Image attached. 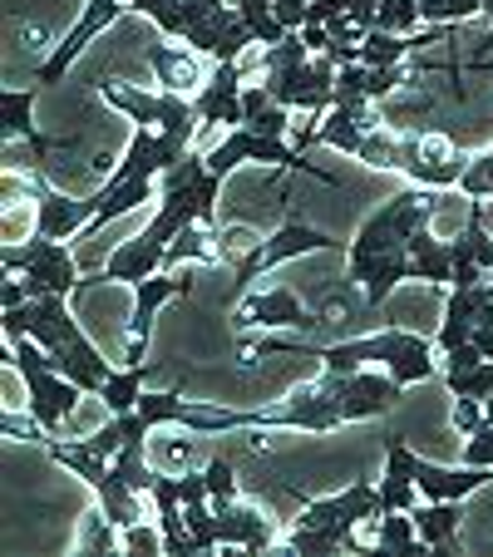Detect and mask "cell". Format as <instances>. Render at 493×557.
I'll list each match as a JSON object with an SVG mask.
<instances>
[{
  "label": "cell",
  "instance_id": "obj_33",
  "mask_svg": "<svg viewBox=\"0 0 493 557\" xmlns=\"http://www.w3.org/2000/svg\"><path fill=\"white\" fill-rule=\"evenodd\" d=\"M292 114H296V109H286V104H276V99H272V104L252 109L242 128H252V134H262V138H286V134H292Z\"/></svg>",
  "mask_w": 493,
  "mask_h": 557
},
{
  "label": "cell",
  "instance_id": "obj_3",
  "mask_svg": "<svg viewBox=\"0 0 493 557\" xmlns=\"http://www.w3.org/2000/svg\"><path fill=\"white\" fill-rule=\"evenodd\" d=\"M11 366L21 370L25 389H30V420H40V430L54 440V434H60V424L74 414V405H79V395H85V389L74 385L70 375H60V370H54V360H50V350H45L40 341H30V336L11 341Z\"/></svg>",
  "mask_w": 493,
  "mask_h": 557
},
{
  "label": "cell",
  "instance_id": "obj_29",
  "mask_svg": "<svg viewBox=\"0 0 493 557\" xmlns=\"http://www.w3.org/2000/svg\"><path fill=\"white\" fill-rule=\"evenodd\" d=\"M444 385H449V395H473V400H489V395H493V360H479L473 370H444Z\"/></svg>",
  "mask_w": 493,
  "mask_h": 557
},
{
  "label": "cell",
  "instance_id": "obj_36",
  "mask_svg": "<svg viewBox=\"0 0 493 557\" xmlns=\"http://www.w3.org/2000/svg\"><path fill=\"white\" fill-rule=\"evenodd\" d=\"M119 547H124V553H169V543H163V528H148L144 518H138L134 528H124V537H119Z\"/></svg>",
  "mask_w": 493,
  "mask_h": 557
},
{
  "label": "cell",
  "instance_id": "obj_2",
  "mask_svg": "<svg viewBox=\"0 0 493 557\" xmlns=\"http://www.w3.org/2000/svg\"><path fill=\"white\" fill-rule=\"evenodd\" d=\"M99 95H104L119 114L134 119L138 128H153V134L163 138V158H169V169L188 158L193 128H198V104H193L188 95H169V89L148 95V89H134V85H99Z\"/></svg>",
  "mask_w": 493,
  "mask_h": 557
},
{
  "label": "cell",
  "instance_id": "obj_13",
  "mask_svg": "<svg viewBox=\"0 0 493 557\" xmlns=\"http://www.w3.org/2000/svg\"><path fill=\"white\" fill-rule=\"evenodd\" d=\"M380 518V494L375 484H350L346 494H331V498H306L301 508V523L306 528H346V533H356L360 523H375Z\"/></svg>",
  "mask_w": 493,
  "mask_h": 557
},
{
  "label": "cell",
  "instance_id": "obj_34",
  "mask_svg": "<svg viewBox=\"0 0 493 557\" xmlns=\"http://www.w3.org/2000/svg\"><path fill=\"white\" fill-rule=\"evenodd\" d=\"M178 405H183V395L178 389H158V395H138V414H144L148 424H173L178 420Z\"/></svg>",
  "mask_w": 493,
  "mask_h": 557
},
{
  "label": "cell",
  "instance_id": "obj_1",
  "mask_svg": "<svg viewBox=\"0 0 493 557\" xmlns=\"http://www.w3.org/2000/svg\"><path fill=\"white\" fill-rule=\"evenodd\" d=\"M316 360H325V370H341V375H350L360 366H385L399 385H420L440 370L434 346L415 331H375V336H356L341 341V346H321Z\"/></svg>",
  "mask_w": 493,
  "mask_h": 557
},
{
  "label": "cell",
  "instance_id": "obj_42",
  "mask_svg": "<svg viewBox=\"0 0 493 557\" xmlns=\"http://www.w3.org/2000/svg\"><path fill=\"white\" fill-rule=\"evenodd\" d=\"M479 346L473 341H464V346H454V350H444V370H473L479 366Z\"/></svg>",
  "mask_w": 493,
  "mask_h": 557
},
{
  "label": "cell",
  "instance_id": "obj_45",
  "mask_svg": "<svg viewBox=\"0 0 493 557\" xmlns=\"http://www.w3.org/2000/svg\"><path fill=\"white\" fill-rule=\"evenodd\" d=\"M169 5V0H128V11H138V15H158Z\"/></svg>",
  "mask_w": 493,
  "mask_h": 557
},
{
  "label": "cell",
  "instance_id": "obj_32",
  "mask_svg": "<svg viewBox=\"0 0 493 557\" xmlns=\"http://www.w3.org/2000/svg\"><path fill=\"white\" fill-rule=\"evenodd\" d=\"M119 528L109 523L104 508H95V513H85V528H79V553H114L119 547Z\"/></svg>",
  "mask_w": 493,
  "mask_h": 557
},
{
  "label": "cell",
  "instance_id": "obj_23",
  "mask_svg": "<svg viewBox=\"0 0 493 557\" xmlns=\"http://www.w3.org/2000/svg\"><path fill=\"white\" fill-rule=\"evenodd\" d=\"M346 282H360L366 286V301L380 306L399 282H409V252H385V257H370V262H350Z\"/></svg>",
  "mask_w": 493,
  "mask_h": 557
},
{
  "label": "cell",
  "instance_id": "obj_44",
  "mask_svg": "<svg viewBox=\"0 0 493 557\" xmlns=\"http://www.w3.org/2000/svg\"><path fill=\"white\" fill-rule=\"evenodd\" d=\"M469 341L479 346V356H483V360H493V326H473V336H469Z\"/></svg>",
  "mask_w": 493,
  "mask_h": 557
},
{
  "label": "cell",
  "instance_id": "obj_16",
  "mask_svg": "<svg viewBox=\"0 0 493 557\" xmlns=\"http://www.w3.org/2000/svg\"><path fill=\"white\" fill-rule=\"evenodd\" d=\"M212 54L202 50H188V45H148V70L158 74V85L169 89V95H198L202 85L212 79Z\"/></svg>",
  "mask_w": 493,
  "mask_h": 557
},
{
  "label": "cell",
  "instance_id": "obj_26",
  "mask_svg": "<svg viewBox=\"0 0 493 557\" xmlns=\"http://www.w3.org/2000/svg\"><path fill=\"white\" fill-rule=\"evenodd\" d=\"M138 395H144V366H124V370H109L99 400L109 405V414H128L138 410Z\"/></svg>",
  "mask_w": 493,
  "mask_h": 557
},
{
  "label": "cell",
  "instance_id": "obj_18",
  "mask_svg": "<svg viewBox=\"0 0 493 557\" xmlns=\"http://www.w3.org/2000/svg\"><path fill=\"white\" fill-rule=\"evenodd\" d=\"M218 508V533L227 547H242V553H267L272 547V518L262 508L242 504V498H212Z\"/></svg>",
  "mask_w": 493,
  "mask_h": 557
},
{
  "label": "cell",
  "instance_id": "obj_37",
  "mask_svg": "<svg viewBox=\"0 0 493 557\" xmlns=\"http://www.w3.org/2000/svg\"><path fill=\"white\" fill-rule=\"evenodd\" d=\"M483 420H489V414H483V400H473V395H454V430H459L464 440H469Z\"/></svg>",
  "mask_w": 493,
  "mask_h": 557
},
{
  "label": "cell",
  "instance_id": "obj_28",
  "mask_svg": "<svg viewBox=\"0 0 493 557\" xmlns=\"http://www.w3.org/2000/svg\"><path fill=\"white\" fill-rule=\"evenodd\" d=\"M114 473L124 479L128 488L148 494V488H153V479H158V473L148 469V440H124V449L114 454Z\"/></svg>",
  "mask_w": 493,
  "mask_h": 557
},
{
  "label": "cell",
  "instance_id": "obj_46",
  "mask_svg": "<svg viewBox=\"0 0 493 557\" xmlns=\"http://www.w3.org/2000/svg\"><path fill=\"white\" fill-rule=\"evenodd\" d=\"M479 158H483V163H493V148H489V153H479Z\"/></svg>",
  "mask_w": 493,
  "mask_h": 557
},
{
  "label": "cell",
  "instance_id": "obj_10",
  "mask_svg": "<svg viewBox=\"0 0 493 557\" xmlns=\"http://www.w3.org/2000/svg\"><path fill=\"white\" fill-rule=\"evenodd\" d=\"M380 124H385V114L375 109V99H341V104L325 109V119L311 128V134H296V148L325 144V148H341V153H360L366 134Z\"/></svg>",
  "mask_w": 493,
  "mask_h": 557
},
{
  "label": "cell",
  "instance_id": "obj_31",
  "mask_svg": "<svg viewBox=\"0 0 493 557\" xmlns=\"http://www.w3.org/2000/svg\"><path fill=\"white\" fill-rule=\"evenodd\" d=\"M483 15V0H420V21L424 25H454Z\"/></svg>",
  "mask_w": 493,
  "mask_h": 557
},
{
  "label": "cell",
  "instance_id": "obj_40",
  "mask_svg": "<svg viewBox=\"0 0 493 557\" xmlns=\"http://www.w3.org/2000/svg\"><path fill=\"white\" fill-rule=\"evenodd\" d=\"M306 5H311V0H272L276 21H282L286 30H301V25H306Z\"/></svg>",
  "mask_w": 493,
  "mask_h": 557
},
{
  "label": "cell",
  "instance_id": "obj_39",
  "mask_svg": "<svg viewBox=\"0 0 493 557\" xmlns=\"http://www.w3.org/2000/svg\"><path fill=\"white\" fill-rule=\"evenodd\" d=\"M202 473H208V494L212 498H237V479H232V463L227 459H212Z\"/></svg>",
  "mask_w": 493,
  "mask_h": 557
},
{
  "label": "cell",
  "instance_id": "obj_27",
  "mask_svg": "<svg viewBox=\"0 0 493 557\" xmlns=\"http://www.w3.org/2000/svg\"><path fill=\"white\" fill-rule=\"evenodd\" d=\"M232 5H237V15L247 21V30L257 35V45H267V50H272V45H282L286 35H292L282 21H276L272 0H232Z\"/></svg>",
  "mask_w": 493,
  "mask_h": 557
},
{
  "label": "cell",
  "instance_id": "obj_22",
  "mask_svg": "<svg viewBox=\"0 0 493 557\" xmlns=\"http://www.w3.org/2000/svg\"><path fill=\"white\" fill-rule=\"evenodd\" d=\"M405 252H409V282H424V286L454 282V252H449V243H440L430 232V222L409 237Z\"/></svg>",
  "mask_w": 493,
  "mask_h": 557
},
{
  "label": "cell",
  "instance_id": "obj_12",
  "mask_svg": "<svg viewBox=\"0 0 493 557\" xmlns=\"http://www.w3.org/2000/svg\"><path fill=\"white\" fill-rule=\"evenodd\" d=\"M237 331H276V326H292V331H316L325 326V315L306 311L301 301H296V292H286V286H272V292L262 296H247V301L237 306V321H232Z\"/></svg>",
  "mask_w": 493,
  "mask_h": 557
},
{
  "label": "cell",
  "instance_id": "obj_21",
  "mask_svg": "<svg viewBox=\"0 0 493 557\" xmlns=\"http://www.w3.org/2000/svg\"><path fill=\"white\" fill-rule=\"evenodd\" d=\"M148 498H153V508H158V528H163V543H169V557H193V553H198V543H193L188 523H183V494H178V479H173V473H158L153 488H148Z\"/></svg>",
  "mask_w": 493,
  "mask_h": 557
},
{
  "label": "cell",
  "instance_id": "obj_15",
  "mask_svg": "<svg viewBox=\"0 0 493 557\" xmlns=\"http://www.w3.org/2000/svg\"><path fill=\"white\" fill-rule=\"evenodd\" d=\"M483 202L489 198H469V222H464V232L449 243V252H454V282L449 286L493 282V237H489V227H483Z\"/></svg>",
  "mask_w": 493,
  "mask_h": 557
},
{
  "label": "cell",
  "instance_id": "obj_7",
  "mask_svg": "<svg viewBox=\"0 0 493 557\" xmlns=\"http://www.w3.org/2000/svg\"><path fill=\"white\" fill-rule=\"evenodd\" d=\"M242 163H276V169H286V173H301L306 169L311 178H321V183H331V188H336V178H331L325 169H316V163H306V158L296 153L286 138H262V134H252V128H232V134L208 153V169L218 173V178H227V173L242 169Z\"/></svg>",
  "mask_w": 493,
  "mask_h": 557
},
{
  "label": "cell",
  "instance_id": "obj_30",
  "mask_svg": "<svg viewBox=\"0 0 493 557\" xmlns=\"http://www.w3.org/2000/svg\"><path fill=\"white\" fill-rule=\"evenodd\" d=\"M420 0H390L380 5L375 15V30H390V35H420Z\"/></svg>",
  "mask_w": 493,
  "mask_h": 557
},
{
  "label": "cell",
  "instance_id": "obj_17",
  "mask_svg": "<svg viewBox=\"0 0 493 557\" xmlns=\"http://www.w3.org/2000/svg\"><path fill=\"white\" fill-rule=\"evenodd\" d=\"M242 64L227 60V64H212V79L193 95V104H198V124H232L242 128Z\"/></svg>",
  "mask_w": 493,
  "mask_h": 557
},
{
  "label": "cell",
  "instance_id": "obj_11",
  "mask_svg": "<svg viewBox=\"0 0 493 557\" xmlns=\"http://www.w3.org/2000/svg\"><path fill=\"white\" fill-rule=\"evenodd\" d=\"M124 11H128V0H89L85 15L70 25V35H64V40L54 45L50 54H45L40 70H35V85H54V79H64V70H70V64L85 54V45L95 40L99 30H109V25H114Z\"/></svg>",
  "mask_w": 493,
  "mask_h": 557
},
{
  "label": "cell",
  "instance_id": "obj_35",
  "mask_svg": "<svg viewBox=\"0 0 493 557\" xmlns=\"http://www.w3.org/2000/svg\"><path fill=\"white\" fill-rule=\"evenodd\" d=\"M409 85V70L405 64H375L370 70V79H366V99H385V95H395V89H405Z\"/></svg>",
  "mask_w": 493,
  "mask_h": 557
},
{
  "label": "cell",
  "instance_id": "obj_4",
  "mask_svg": "<svg viewBox=\"0 0 493 557\" xmlns=\"http://www.w3.org/2000/svg\"><path fill=\"white\" fill-rule=\"evenodd\" d=\"M434 202H440V193L434 188H405L399 198H390L385 208H375L366 218V227L356 232V243H350V262H370V257H385V252H405L409 237L434 218Z\"/></svg>",
  "mask_w": 493,
  "mask_h": 557
},
{
  "label": "cell",
  "instance_id": "obj_38",
  "mask_svg": "<svg viewBox=\"0 0 493 557\" xmlns=\"http://www.w3.org/2000/svg\"><path fill=\"white\" fill-rule=\"evenodd\" d=\"M469 198H493V163H483V158H469V173H464L459 183Z\"/></svg>",
  "mask_w": 493,
  "mask_h": 557
},
{
  "label": "cell",
  "instance_id": "obj_9",
  "mask_svg": "<svg viewBox=\"0 0 493 557\" xmlns=\"http://www.w3.org/2000/svg\"><path fill=\"white\" fill-rule=\"evenodd\" d=\"M15 178H21V173H15ZM21 188L35 198V232H45V237H60V243H64V237H79V232L95 222V212H99V193H95V198H64V193L50 188L40 173H30Z\"/></svg>",
  "mask_w": 493,
  "mask_h": 557
},
{
  "label": "cell",
  "instance_id": "obj_6",
  "mask_svg": "<svg viewBox=\"0 0 493 557\" xmlns=\"http://www.w3.org/2000/svg\"><path fill=\"white\" fill-rule=\"evenodd\" d=\"M415 188H459L469 173V153L444 134H399V169Z\"/></svg>",
  "mask_w": 493,
  "mask_h": 557
},
{
  "label": "cell",
  "instance_id": "obj_25",
  "mask_svg": "<svg viewBox=\"0 0 493 557\" xmlns=\"http://www.w3.org/2000/svg\"><path fill=\"white\" fill-rule=\"evenodd\" d=\"M375 543H366V557H375V553H430V547L420 543V528H415V513H380L375 518Z\"/></svg>",
  "mask_w": 493,
  "mask_h": 557
},
{
  "label": "cell",
  "instance_id": "obj_8",
  "mask_svg": "<svg viewBox=\"0 0 493 557\" xmlns=\"http://www.w3.org/2000/svg\"><path fill=\"white\" fill-rule=\"evenodd\" d=\"M346 243H336V237H325L321 227H311V222H282V227L272 232V237H262V243L252 247V252L242 257L232 272H237V286H252L257 276L267 272V267L286 262V257H306V252H341Z\"/></svg>",
  "mask_w": 493,
  "mask_h": 557
},
{
  "label": "cell",
  "instance_id": "obj_43",
  "mask_svg": "<svg viewBox=\"0 0 493 557\" xmlns=\"http://www.w3.org/2000/svg\"><path fill=\"white\" fill-rule=\"evenodd\" d=\"M301 40L311 54H325L331 50V35H325V25H301Z\"/></svg>",
  "mask_w": 493,
  "mask_h": 557
},
{
  "label": "cell",
  "instance_id": "obj_19",
  "mask_svg": "<svg viewBox=\"0 0 493 557\" xmlns=\"http://www.w3.org/2000/svg\"><path fill=\"white\" fill-rule=\"evenodd\" d=\"M409 479L424 498H464L473 488L493 484V469H479V463H459V469H440V463H424L409 454Z\"/></svg>",
  "mask_w": 493,
  "mask_h": 557
},
{
  "label": "cell",
  "instance_id": "obj_14",
  "mask_svg": "<svg viewBox=\"0 0 493 557\" xmlns=\"http://www.w3.org/2000/svg\"><path fill=\"white\" fill-rule=\"evenodd\" d=\"M173 296H193V282L188 276H173V272H153L148 282H138V296H134V321H128V366H148V326L163 301Z\"/></svg>",
  "mask_w": 493,
  "mask_h": 557
},
{
  "label": "cell",
  "instance_id": "obj_41",
  "mask_svg": "<svg viewBox=\"0 0 493 557\" xmlns=\"http://www.w3.org/2000/svg\"><path fill=\"white\" fill-rule=\"evenodd\" d=\"M336 15H346V0H311L306 5V25H331Z\"/></svg>",
  "mask_w": 493,
  "mask_h": 557
},
{
  "label": "cell",
  "instance_id": "obj_5",
  "mask_svg": "<svg viewBox=\"0 0 493 557\" xmlns=\"http://www.w3.org/2000/svg\"><path fill=\"white\" fill-rule=\"evenodd\" d=\"M0 262H5V272L25 276L30 296H70L85 282L70 257V247H64L60 237H45V232H35L30 243H5L0 247Z\"/></svg>",
  "mask_w": 493,
  "mask_h": 557
},
{
  "label": "cell",
  "instance_id": "obj_24",
  "mask_svg": "<svg viewBox=\"0 0 493 557\" xmlns=\"http://www.w3.org/2000/svg\"><path fill=\"white\" fill-rule=\"evenodd\" d=\"M415 528H420V543L430 553L459 557V543H454V528H459V498H430L424 508H415Z\"/></svg>",
  "mask_w": 493,
  "mask_h": 557
},
{
  "label": "cell",
  "instance_id": "obj_20",
  "mask_svg": "<svg viewBox=\"0 0 493 557\" xmlns=\"http://www.w3.org/2000/svg\"><path fill=\"white\" fill-rule=\"evenodd\" d=\"M0 114H5V124H0L5 144H30V163H40L50 148H64L35 128V89H5L0 95Z\"/></svg>",
  "mask_w": 493,
  "mask_h": 557
}]
</instances>
